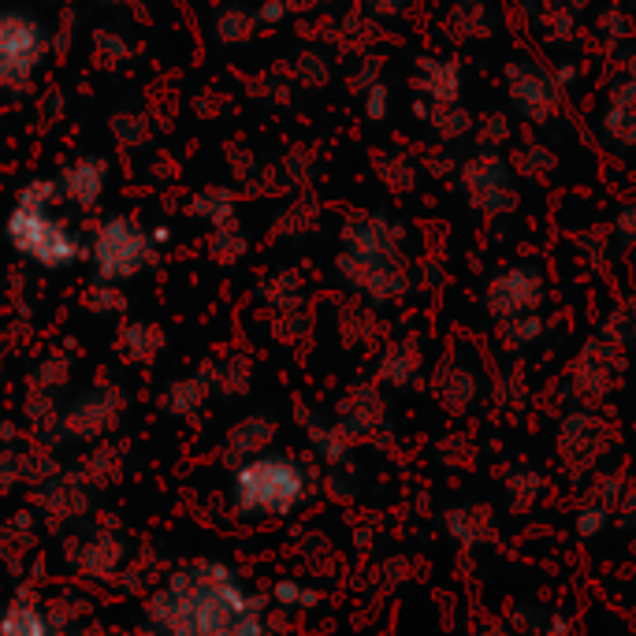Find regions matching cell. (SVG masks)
I'll return each mask as SVG.
<instances>
[{
    "label": "cell",
    "mask_w": 636,
    "mask_h": 636,
    "mask_svg": "<svg viewBox=\"0 0 636 636\" xmlns=\"http://www.w3.org/2000/svg\"><path fill=\"white\" fill-rule=\"evenodd\" d=\"M48 56L42 19L19 8H0V90L26 94Z\"/></svg>",
    "instance_id": "5"
},
{
    "label": "cell",
    "mask_w": 636,
    "mask_h": 636,
    "mask_svg": "<svg viewBox=\"0 0 636 636\" xmlns=\"http://www.w3.org/2000/svg\"><path fill=\"white\" fill-rule=\"evenodd\" d=\"M145 636H268L264 600L228 562L198 559L172 570L142 611Z\"/></svg>",
    "instance_id": "1"
},
{
    "label": "cell",
    "mask_w": 636,
    "mask_h": 636,
    "mask_svg": "<svg viewBox=\"0 0 636 636\" xmlns=\"http://www.w3.org/2000/svg\"><path fill=\"white\" fill-rule=\"evenodd\" d=\"M123 347L134 361H153L156 354H161L164 336L156 325H131L123 331Z\"/></svg>",
    "instance_id": "9"
},
{
    "label": "cell",
    "mask_w": 636,
    "mask_h": 636,
    "mask_svg": "<svg viewBox=\"0 0 636 636\" xmlns=\"http://www.w3.org/2000/svg\"><path fill=\"white\" fill-rule=\"evenodd\" d=\"M272 443V420H264V417H246V420H239V425L231 428V436H228V454L231 458H253V454H261L264 447Z\"/></svg>",
    "instance_id": "8"
},
{
    "label": "cell",
    "mask_w": 636,
    "mask_h": 636,
    "mask_svg": "<svg viewBox=\"0 0 636 636\" xmlns=\"http://www.w3.org/2000/svg\"><path fill=\"white\" fill-rule=\"evenodd\" d=\"M272 600H276V606H283V611H301V606L317 603V595H312L309 589H301L298 581H276V589H272Z\"/></svg>",
    "instance_id": "12"
},
{
    "label": "cell",
    "mask_w": 636,
    "mask_h": 636,
    "mask_svg": "<svg viewBox=\"0 0 636 636\" xmlns=\"http://www.w3.org/2000/svg\"><path fill=\"white\" fill-rule=\"evenodd\" d=\"M56 201H61L56 179L42 175L19 190L15 205L4 217L8 246L45 272H67L86 261V234L72 228V220L56 209Z\"/></svg>",
    "instance_id": "2"
},
{
    "label": "cell",
    "mask_w": 636,
    "mask_h": 636,
    "mask_svg": "<svg viewBox=\"0 0 636 636\" xmlns=\"http://www.w3.org/2000/svg\"><path fill=\"white\" fill-rule=\"evenodd\" d=\"M53 636H109V633H101V629H86V625H78V629H56Z\"/></svg>",
    "instance_id": "13"
},
{
    "label": "cell",
    "mask_w": 636,
    "mask_h": 636,
    "mask_svg": "<svg viewBox=\"0 0 636 636\" xmlns=\"http://www.w3.org/2000/svg\"><path fill=\"white\" fill-rule=\"evenodd\" d=\"M105 187H109V164L101 156H78L75 164L56 175V190H61V201L72 205V209L86 212L101 201Z\"/></svg>",
    "instance_id": "6"
},
{
    "label": "cell",
    "mask_w": 636,
    "mask_h": 636,
    "mask_svg": "<svg viewBox=\"0 0 636 636\" xmlns=\"http://www.w3.org/2000/svg\"><path fill=\"white\" fill-rule=\"evenodd\" d=\"M56 625L34 600H12L0 611V636H53Z\"/></svg>",
    "instance_id": "7"
},
{
    "label": "cell",
    "mask_w": 636,
    "mask_h": 636,
    "mask_svg": "<svg viewBox=\"0 0 636 636\" xmlns=\"http://www.w3.org/2000/svg\"><path fill=\"white\" fill-rule=\"evenodd\" d=\"M194 212L201 220H209L212 228H223V223L234 220V201L228 190H201L198 201H194Z\"/></svg>",
    "instance_id": "10"
},
{
    "label": "cell",
    "mask_w": 636,
    "mask_h": 636,
    "mask_svg": "<svg viewBox=\"0 0 636 636\" xmlns=\"http://www.w3.org/2000/svg\"><path fill=\"white\" fill-rule=\"evenodd\" d=\"M231 506L246 517H287L309 495V476L295 458L261 450L231 469Z\"/></svg>",
    "instance_id": "3"
},
{
    "label": "cell",
    "mask_w": 636,
    "mask_h": 636,
    "mask_svg": "<svg viewBox=\"0 0 636 636\" xmlns=\"http://www.w3.org/2000/svg\"><path fill=\"white\" fill-rule=\"evenodd\" d=\"M101 4H127V0H101Z\"/></svg>",
    "instance_id": "14"
},
{
    "label": "cell",
    "mask_w": 636,
    "mask_h": 636,
    "mask_svg": "<svg viewBox=\"0 0 636 636\" xmlns=\"http://www.w3.org/2000/svg\"><path fill=\"white\" fill-rule=\"evenodd\" d=\"M205 403V391L198 380H187V384H175L168 391V398H164V409L168 414H194Z\"/></svg>",
    "instance_id": "11"
},
{
    "label": "cell",
    "mask_w": 636,
    "mask_h": 636,
    "mask_svg": "<svg viewBox=\"0 0 636 636\" xmlns=\"http://www.w3.org/2000/svg\"><path fill=\"white\" fill-rule=\"evenodd\" d=\"M86 261H90L97 283H109V287L139 279L156 261L153 231L131 217L101 220L94 239H86Z\"/></svg>",
    "instance_id": "4"
}]
</instances>
